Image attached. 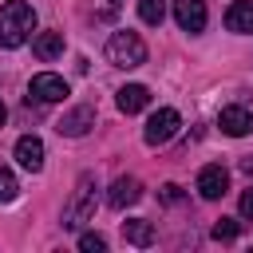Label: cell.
Instances as JSON below:
<instances>
[{"mask_svg":"<svg viewBox=\"0 0 253 253\" xmlns=\"http://www.w3.org/2000/svg\"><path fill=\"white\" fill-rule=\"evenodd\" d=\"M241 170H245V174H253V158H245V162H241Z\"/></svg>","mask_w":253,"mask_h":253,"instance_id":"22","label":"cell"},{"mask_svg":"<svg viewBox=\"0 0 253 253\" xmlns=\"http://www.w3.org/2000/svg\"><path fill=\"white\" fill-rule=\"evenodd\" d=\"M32 51H36L40 59H55V55H63V32H40V36L32 40Z\"/></svg>","mask_w":253,"mask_h":253,"instance_id":"15","label":"cell"},{"mask_svg":"<svg viewBox=\"0 0 253 253\" xmlns=\"http://www.w3.org/2000/svg\"><path fill=\"white\" fill-rule=\"evenodd\" d=\"M138 20L150 24V28H158L166 20V0H138Z\"/></svg>","mask_w":253,"mask_h":253,"instance_id":"16","label":"cell"},{"mask_svg":"<svg viewBox=\"0 0 253 253\" xmlns=\"http://www.w3.org/2000/svg\"><path fill=\"white\" fill-rule=\"evenodd\" d=\"M225 28L237 32V36H249V32H253V0H237V4H229V12H225Z\"/></svg>","mask_w":253,"mask_h":253,"instance_id":"13","label":"cell"},{"mask_svg":"<svg viewBox=\"0 0 253 253\" xmlns=\"http://www.w3.org/2000/svg\"><path fill=\"white\" fill-rule=\"evenodd\" d=\"M174 20L182 32L198 36L206 28V0H174Z\"/></svg>","mask_w":253,"mask_h":253,"instance_id":"8","label":"cell"},{"mask_svg":"<svg viewBox=\"0 0 253 253\" xmlns=\"http://www.w3.org/2000/svg\"><path fill=\"white\" fill-rule=\"evenodd\" d=\"M16 162H20L24 170L40 174V170H43V142H40L36 134H24V138L16 142Z\"/></svg>","mask_w":253,"mask_h":253,"instance_id":"11","label":"cell"},{"mask_svg":"<svg viewBox=\"0 0 253 253\" xmlns=\"http://www.w3.org/2000/svg\"><path fill=\"white\" fill-rule=\"evenodd\" d=\"M115 103H119V111H123V115H138V111L150 103V91H146L142 83H126V87H119Z\"/></svg>","mask_w":253,"mask_h":253,"instance_id":"12","label":"cell"},{"mask_svg":"<svg viewBox=\"0 0 253 253\" xmlns=\"http://www.w3.org/2000/svg\"><path fill=\"white\" fill-rule=\"evenodd\" d=\"M217 126H221L229 138H241V134L253 130V115H249L245 107H221V111H217Z\"/></svg>","mask_w":253,"mask_h":253,"instance_id":"10","label":"cell"},{"mask_svg":"<svg viewBox=\"0 0 253 253\" xmlns=\"http://www.w3.org/2000/svg\"><path fill=\"white\" fill-rule=\"evenodd\" d=\"M95 217V174H79L75 182V198L63 210V229H79L83 221Z\"/></svg>","mask_w":253,"mask_h":253,"instance_id":"3","label":"cell"},{"mask_svg":"<svg viewBox=\"0 0 253 253\" xmlns=\"http://www.w3.org/2000/svg\"><path fill=\"white\" fill-rule=\"evenodd\" d=\"M79 249H83V253H103V249H107V237H103V233H83V237H79Z\"/></svg>","mask_w":253,"mask_h":253,"instance_id":"19","label":"cell"},{"mask_svg":"<svg viewBox=\"0 0 253 253\" xmlns=\"http://www.w3.org/2000/svg\"><path fill=\"white\" fill-rule=\"evenodd\" d=\"M142 198V182L138 178H115L111 182V190H107V202H111V210H126V206H134Z\"/></svg>","mask_w":253,"mask_h":253,"instance_id":"9","label":"cell"},{"mask_svg":"<svg viewBox=\"0 0 253 253\" xmlns=\"http://www.w3.org/2000/svg\"><path fill=\"white\" fill-rule=\"evenodd\" d=\"M225 190H229V174H225L221 162H210V166L198 170V194H202L206 202H217Z\"/></svg>","mask_w":253,"mask_h":253,"instance_id":"6","label":"cell"},{"mask_svg":"<svg viewBox=\"0 0 253 253\" xmlns=\"http://www.w3.org/2000/svg\"><path fill=\"white\" fill-rule=\"evenodd\" d=\"M107 59L115 63V67H123V71H130V67H142L146 63V43H142V36L138 32H115L111 40H107Z\"/></svg>","mask_w":253,"mask_h":253,"instance_id":"2","label":"cell"},{"mask_svg":"<svg viewBox=\"0 0 253 253\" xmlns=\"http://www.w3.org/2000/svg\"><path fill=\"white\" fill-rule=\"evenodd\" d=\"M4 119H8V107H4V103H0V126H4Z\"/></svg>","mask_w":253,"mask_h":253,"instance_id":"23","label":"cell"},{"mask_svg":"<svg viewBox=\"0 0 253 253\" xmlns=\"http://www.w3.org/2000/svg\"><path fill=\"white\" fill-rule=\"evenodd\" d=\"M237 233H241V225H237L233 217H221V221L213 225V237H217V241H233Z\"/></svg>","mask_w":253,"mask_h":253,"instance_id":"18","label":"cell"},{"mask_svg":"<svg viewBox=\"0 0 253 253\" xmlns=\"http://www.w3.org/2000/svg\"><path fill=\"white\" fill-rule=\"evenodd\" d=\"M91 126H95V107H87V103L71 107V111L55 123V130H59V134H67V138H83Z\"/></svg>","mask_w":253,"mask_h":253,"instance_id":"7","label":"cell"},{"mask_svg":"<svg viewBox=\"0 0 253 253\" xmlns=\"http://www.w3.org/2000/svg\"><path fill=\"white\" fill-rule=\"evenodd\" d=\"M123 241H130V245H138V249L154 245V221H146V217H130V221H123Z\"/></svg>","mask_w":253,"mask_h":253,"instance_id":"14","label":"cell"},{"mask_svg":"<svg viewBox=\"0 0 253 253\" xmlns=\"http://www.w3.org/2000/svg\"><path fill=\"white\" fill-rule=\"evenodd\" d=\"M237 210H241V217H245V221H253V186H249V190L241 194V202H237Z\"/></svg>","mask_w":253,"mask_h":253,"instance_id":"20","label":"cell"},{"mask_svg":"<svg viewBox=\"0 0 253 253\" xmlns=\"http://www.w3.org/2000/svg\"><path fill=\"white\" fill-rule=\"evenodd\" d=\"M36 32V12L28 0H8L0 8V47H20Z\"/></svg>","mask_w":253,"mask_h":253,"instance_id":"1","label":"cell"},{"mask_svg":"<svg viewBox=\"0 0 253 253\" xmlns=\"http://www.w3.org/2000/svg\"><path fill=\"white\" fill-rule=\"evenodd\" d=\"M178 126H182V115H178L174 107H158V111L146 119L142 138H146V146H162V142H170V138L178 134Z\"/></svg>","mask_w":253,"mask_h":253,"instance_id":"4","label":"cell"},{"mask_svg":"<svg viewBox=\"0 0 253 253\" xmlns=\"http://www.w3.org/2000/svg\"><path fill=\"white\" fill-rule=\"evenodd\" d=\"M16 194H20L16 174H12L8 166H0V202H16Z\"/></svg>","mask_w":253,"mask_h":253,"instance_id":"17","label":"cell"},{"mask_svg":"<svg viewBox=\"0 0 253 253\" xmlns=\"http://www.w3.org/2000/svg\"><path fill=\"white\" fill-rule=\"evenodd\" d=\"M162 202H166V206H178V202H182V190H178L174 182H166V186H162Z\"/></svg>","mask_w":253,"mask_h":253,"instance_id":"21","label":"cell"},{"mask_svg":"<svg viewBox=\"0 0 253 253\" xmlns=\"http://www.w3.org/2000/svg\"><path fill=\"white\" fill-rule=\"evenodd\" d=\"M67 95H71L67 79H63V75H51V71L32 75V83H28V99H36V103H59V99H67Z\"/></svg>","mask_w":253,"mask_h":253,"instance_id":"5","label":"cell"}]
</instances>
